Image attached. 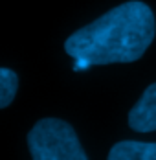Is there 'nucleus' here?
Returning <instances> with one entry per match:
<instances>
[{"instance_id": "obj_5", "label": "nucleus", "mask_w": 156, "mask_h": 160, "mask_svg": "<svg viewBox=\"0 0 156 160\" xmlns=\"http://www.w3.org/2000/svg\"><path fill=\"white\" fill-rule=\"evenodd\" d=\"M18 88V78L11 68L0 66V109H6L13 103Z\"/></svg>"}, {"instance_id": "obj_2", "label": "nucleus", "mask_w": 156, "mask_h": 160, "mask_svg": "<svg viewBox=\"0 0 156 160\" xmlns=\"http://www.w3.org/2000/svg\"><path fill=\"white\" fill-rule=\"evenodd\" d=\"M28 147L35 160H86L74 127L59 118H42L28 132Z\"/></svg>"}, {"instance_id": "obj_4", "label": "nucleus", "mask_w": 156, "mask_h": 160, "mask_svg": "<svg viewBox=\"0 0 156 160\" xmlns=\"http://www.w3.org/2000/svg\"><path fill=\"white\" fill-rule=\"evenodd\" d=\"M110 160H156V142L123 140L112 145Z\"/></svg>"}, {"instance_id": "obj_1", "label": "nucleus", "mask_w": 156, "mask_h": 160, "mask_svg": "<svg viewBox=\"0 0 156 160\" xmlns=\"http://www.w3.org/2000/svg\"><path fill=\"white\" fill-rule=\"evenodd\" d=\"M154 33L153 9L145 2L130 0L72 33L64 41V52L90 66L134 63L151 46Z\"/></svg>"}, {"instance_id": "obj_3", "label": "nucleus", "mask_w": 156, "mask_h": 160, "mask_svg": "<svg viewBox=\"0 0 156 160\" xmlns=\"http://www.w3.org/2000/svg\"><path fill=\"white\" fill-rule=\"evenodd\" d=\"M129 127L136 132L156 131V83L149 85L129 112Z\"/></svg>"}]
</instances>
